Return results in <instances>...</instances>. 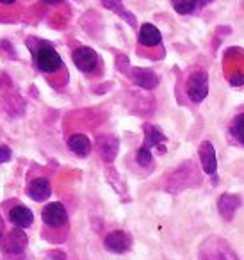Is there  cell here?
I'll return each instance as SVG.
<instances>
[{"instance_id": "obj_7", "label": "cell", "mask_w": 244, "mask_h": 260, "mask_svg": "<svg viewBox=\"0 0 244 260\" xmlns=\"http://www.w3.org/2000/svg\"><path fill=\"white\" fill-rule=\"evenodd\" d=\"M27 248V235L23 234L22 228H16V230L9 232L8 234V241L4 246V253L11 258H18L23 255Z\"/></svg>"}, {"instance_id": "obj_14", "label": "cell", "mask_w": 244, "mask_h": 260, "mask_svg": "<svg viewBox=\"0 0 244 260\" xmlns=\"http://www.w3.org/2000/svg\"><path fill=\"white\" fill-rule=\"evenodd\" d=\"M240 205V198L239 196H233V194H223L221 198H219V214H221L225 219H232L233 214H235V210L239 209Z\"/></svg>"}, {"instance_id": "obj_22", "label": "cell", "mask_w": 244, "mask_h": 260, "mask_svg": "<svg viewBox=\"0 0 244 260\" xmlns=\"http://www.w3.org/2000/svg\"><path fill=\"white\" fill-rule=\"evenodd\" d=\"M11 159V148H8L6 145H0V164L8 162Z\"/></svg>"}, {"instance_id": "obj_11", "label": "cell", "mask_w": 244, "mask_h": 260, "mask_svg": "<svg viewBox=\"0 0 244 260\" xmlns=\"http://www.w3.org/2000/svg\"><path fill=\"white\" fill-rule=\"evenodd\" d=\"M137 40H139V43L143 45V47L151 48V47H157V45H161L162 34L155 25H151V23H144V25L141 27L139 38H137Z\"/></svg>"}, {"instance_id": "obj_15", "label": "cell", "mask_w": 244, "mask_h": 260, "mask_svg": "<svg viewBox=\"0 0 244 260\" xmlns=\"http://www.w3.org/2000/svg\"><path fill=\"white\" fill-rule=\"evenodd\" d=\"M68 148L72 150L75 155L87 157L91 153V141L84 134H73L68 139Z\"/></svg>"}, {"instance_id": "obj_6", "label": "cell", "mask_w": 244, "mask_h": 260, "mask_svg": "<svg viewBox=\"0 0 244 260\" xmlns=\"http://www.w3.org/2000/svg\"><path fill=\"white\" fill-rule=\"evenodd\" d=\"M73 62L75 66L84 73L93 72L95 68L98 66V55L93 48L89 47H79L77 50H73Z\"/></svg>"}, {"instance_id": "obj_12", "label": "cell", "mask_w": 244, "mask_h": 260, "mask_svg": "<svg viewBox=\"0 0 244 260\" xmlns=\"http://www.w3.org/2000/svg\"><path fill=\"white\" fill-rule=\"evenodd\" d=\"M33 219H34L33 212L23 205L15 207V209H11V212H9V221H11L16 228L30 226V224H33Z\"/></svg>"}, {"instance_id": "obj_19", "label": "cell", "mask_w": 244, "mask_h": 260, "mask_svg": "<svg viewBox=\"0 0 244 260\" xmlns=\"http://www.w3.org/2000/svg\"><path fill=\"white\" fill-rule=\"evenodd\" d=\"M171 6L178 15H191L196 9V0H171Z\"/></svg>"}, {"instance_id": "obj_25", "label": "cell", "mask_w": 244, "mask_h": 260, "mask_svg": "<svg viewBox=\"0 0 244 260\" xmlns=\"http://www.w3.org/2000/svg\"><path fill=\"white\" fill-rule=\"evenodd\" d=\"M15 2H16V0H0V4H2V6H13Z\"/></svg>"}, {"instance_id": "obj_4", "label": "cell", "mask_w": 244, "mask_h": 260, "mask_svg": "<svg viewBox=\"0 0 244 260\" xmlns=\"http://www.w3.org/2000/svg\"><path fill=\"white\" fill-rule=\"evenodd\" d=\"M36 64H38V68H40L41 72L55 73L57 70L63 68V59H61V55L54 50V48L48 47V45H45V47H41L40 50H38Z\"/></svg>"}, {"instance_id": "obj_8", "label": "cell", "mask_w": 244, "mask_h": 260, "mask_svg": "<svg viewBox=\"0 0 244 260\" xmlns=\"http://www.w3.org/2000/svg\"><path fill=\"white\" fill-rule=\"evenodd\" d=\"M104 244L111 253H127L132 246V237L123 230H114L107 234Z\"/></svg>"}, {"instance_id": "obj_2", "label": "cell", "mask_w": 244, "mask_h": 260, "mask_svg": "<svg viewBox=\"0 0 244 260\" xmlns=\"http://www.w3.org/2000/svg\"><path fill=\"white\" fill-rule=\"evenodd\" d=\"M201 260H239L228 244L223 239L210 237L201 246Z\"/></svg>"}, {"instance_id": "obj_20", "label": "cell", "mask_w": 244, "mask_h": 260, "mask_svg": "<svg viewBox=\"0 0 244 260\" xmlns=\"http://www.w3.org/2000/svg\"><path fill=\"white\" fill-rule=\"evenodd\" d=\"M232 134L237 138L239 145H242V143H244V116L242 114H237L235 119H233V123H232Z\"/></svg>"}, {"instance_id": "obj_16", "label": "cell", "mask_w": 244, "mask_h": 260, "mask_svg": "<svg viewBox=\"0 0 244 260\" xmlns=\"http://www.w3.org/2000/svg\"><path fill=\"white\" fill-rule=\"evenodd\" d=\"M102 6H104L105 9H111V11H114L116 15L121 16L127 23H130L132 27H136V16H134L129 9L123 8L121 0H102Z\"/></svg>"}, {"instance_id": "obj_24", "label": "cell", "mask_w": 244, "mask_h": 260, "mask_svg": "<svg viewBox=\"0 0 244 260\" xmlns=\"http://www.w3.org/2000/svg\"><path fill=\"white\" fill-rule=\"evenodd\" d=\"M2 237H4V221L0 217V241H2Z\"/></svg>"}, {"instance_id": "obj_21", "label": "cell", "mask_w": 244, "mask_h": 260, "mask_svg": "<svg viewBox=\"0 0 244 260\" xmlns=\"http://www.w3.org/2000/svg\"><path fill=\"white\" fill-rule=\"evenodd\" d=\"M136 159H137V164H139V166H143V168L150 166V164L154 162V157H151V150H148V148H144V146H141V148L137 150V153H136Z\"/></svg>"}, {"instance_id": "obj_23", "label": "cell", "mask_w": 244, "mask_h": 260, "mask_svg": "<svg viewBox=\"0 0 244 260\" xmlns=\"http://www.w3.org/2000/svg\"><path fill=\"white\" fill-rule=\"evenodd\" d=\"M230 84H232V86H240V84H242V75H237V77H233V79H230Z\"/></svg>"}, {"instance_id": "obj_26", "label": "cell", "mask_w": 244, "mask_h": 260, "mask_svg": "<svg viewBox=\"0 0 244 260\" xmlns=\"http://www.w3.org/2000/svg\"><path fill=\"white\" fill-rule=\"evenodd\" d=\"M214 0H196V4H200V6H207V4H212Z\"/></svg>"}, {"instance_id": "obj_27", "label": "cell", "mask_w": 244, "mask_h": 260, "mask_svg": "<svg viewBox=\"0 0 244 260\" xmlns=\"http://www.w3.org/2000/svg\"><path fill=\"white\" fill-rule=\"evenodd\" d=\"M45 4H50V6H55V4H59V2H63V0H43Z\"/></svg>"}, {"instance_id": "obj_18", "label": "cell", "mask_w": 244, "mask_h": 260, "mask_svg": "<svg viewBox=\"0 0 244 260\" xmlns=\"http://www.w3.org/2000/svg\"><path fill=\"white\" fill-rule=\"evenodd\" d=\"M107 150H111V153H118V141H116L114 138H111V136H105V138H100L98 139V152H100V155L105 159V153H107Z\"/></svg>"}, {"instance_id": "obj_17", "label": "cell", "mask_w": 244, "mask_h": 260, "mask_svg": "<svg viewBox=\"0 0 244 260\" xmlns=\"http://www.w3.org/2000/svg\"><path fill=\"white\" fill-rule=\"evenodd\" d=\"M162 143H166V136L162 134L157 126L154 125L144 126V143H143L144 148L151 150L154 146H162Z\"/></svg>"}, {"instance_id": "obj_1", "label": "cell", "mask_w": 244, "mask_h": 260, "mask_svg": "<svg viewBox=\"0 0 244 260\" xmlns=\"http://www.w3.org/2000/svg\"><path fill=\"white\" fill-rule=\"evenodd\" d=\"M198 184H200V175H198L196 166H194L191 160H187V162L182 164L175 173H171L166 187H168L169 192H180L182 189L193 187V185H198Z\"/></svg>"}, {"instance_id": "obj_13", "label": "cell", "mask_w": 244, "mask_h": 260, "mask_svg": "<svg viewBox=\"0 0 244 260\" xmlns=\"http://www.w3.org/2000/svg\"><path fill=\"white\" fill-rule=\"evenodd\" d=\"M132 79L137 86L144 87V89H154L159 84V77L155 75L151 70H144V68H136L132 72Z\"/></svg>"}, {"instance_id": "obj_10", "label": "cell", "mask_w": 244, "mask_h": 260, "mask_svg": "<svg viewBox=\"0 0 244 260\" xmlns=\"http://www.w3.org/2000/svg\"><path fill=\"white\" fill-rule=\"evenodd\" d=\"M27 194H29V198L34 200V202H45V200L50 198L52 187H50V184H48V180H45V178H36V180H33L27 185Z\"/></svg>"}, {"instance_id": "obj_5", "label": "cell", "mask_w": 244, "mask_h": 260, "mask_svg": "<svg viewBox=\"0 0 244 260\" xmlns=\"http://www.w3.org/2000/svg\"><path fill=\"white\" fill-rule=\"evenodd\" d=\"M41 219H43V223L48 224V226L57 228V226L66 224V221H68V212H66L63 203L52 202L43 207V210H41Z\"/></svg>"}, {"instance_id": "obj_9", "label": "cell", "mask_w": 244, "mask_h": 260, "mask_svg": "<svg viewBox=\"0 0 244 260\" xmlns=\"http://www.w3.org/2000/svg\"><path fill=\"white\" fill-rule=\"evenodd\" d=\"M200 160H201V168L207 175H214L218 170V159H216V150L212 146L210 141H203L200 145Z\"/></svg>"}, {"instance_id": "obj_3", "label": "cell", "mask_w": 244, "mask_h": 260, "mask_svg": "<svg viewBox=\"0 0 244 260\" xmlns=\"http://www.w3.org/2000/svg\"><path fill=\"white\" fill-rule=\"evenodd\" d=\"M187 96L194 102V104H200L205 100V96L208 94V77L205 72H194L189 77L186 84Z\"/></svg>"}]
</instances>
